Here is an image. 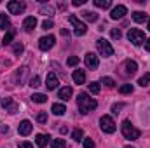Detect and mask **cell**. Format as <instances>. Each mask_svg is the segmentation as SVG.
<instances>
[{"mask_svg":"<svg viewBox=\"0 0 150 148\" xmlns=\"http://www.w3.org/2000/svg\"><path fill=\"white\" fill-rule=\"evenodd\" d=\"M77 103H79L80 113H89L91 110H94V108L98 106V103H96L93 98H89L86 92H80V94L77 96Z\"/></svg>","mask_w":150,"mask_h":148,"instance_id":"6da1fadb","label":"cell"},{"mask_svg":"<svg viewBox=\"0 0 150 148\" xmlns=\"http://www.w3.org/2000/svg\"><path fill=\"white\" fill-rule=\"evenodd\" d=\"M120 129H122V134H124V138L126 140H131V141H134V140H138L140 138V131L129 122V120H124L122 122V125H120Z\"/></svg>","mask_w":150,"mask_h":148,"instance_id":"7a4b0ae2","label":"cell"},{"mask_svg":"<svg viewBox=\"0 0 150 148\" xmlns=\"http://www.w3.org/2000/svg\"><path fill=\"white\" fill-rule=\"evenodd\" d=\"M100 127H101V131L103 132H107V134H112L115 132V122H113V118L110 115H103L101 118H100Z\"/></svg>","mask_w":150,"mask_h":148,"instance_id":"3957f363","label":"cell"},{"mask_svg":"<svg viewBox=\"0 0 150 148\" xmlns=\"http://www.w3.org/2000/svg\"><path fill=\"white\" fill-rule=\"evenodd\" d=\"M96 47H98V52H100L103 58H108V56H112L113 54V47L110 45V42L105 40V38L96 40Z\"/></svg>","mask_w":150,"mask_h":148,"instance_id":"277c9868","label":"cell"},{"mask_svg":"<svg viewBox=\"0 0 150 148\" xmlns=\"http://www.w3.org/2000/svg\"><path fill=\"white\" fill-rule=\"evenodd\" d=\"M127 38H129V42H133L134 45L145 44V33H143L142 30H138V28H131V30L127 32Z\"/></svg>","mask_w":150,"mask_h":148,"instance_id":"5b68a950","label":"cell"},{"mask_svg":"<svg viewBox=\"0 0 150 148\" xmlns=\"http://www.w3.org/2000/svg\"><path fill=\"white\" fill-rule=\"evenodd\" d=\"M68 21H70V23H72V26H74V33H75V35H86L87 26H86L82 21H79V18H77V16H70V18H68Z\"/></svg>","mask_w":150,"mask_h":148,"instance_id":"8992f818","label":"cell"},{"mask_svg":"<svg viewBox=\"0 0 150 148\" xmlns=\"http://www.w3.org/2000/svg\"><path fill=\"white\" fill-rule=\"evenodd\" d=\"M7 9H9L11 14H21V12L26 9V5H25L23 2H19V0H11V2L7 4Z\"/></svg>","mask_w":150,"mask_h":148,"instance_id":"52a82bcc","label":"cell"},{"mask_svg":"<svg viewBox=\"0 0 150 148\" xmlns=\"http://www.w3.org/2000/svg\"><path fill=\"white\" fill-rule=\"evenodd\" d=\"M84 61H86V65H87L91 70H96V68L100 66V59H98V56H96L94 52H87L86 58H84Z\"/></svg>","mask_w":150,"mask_h":148,"instance_id":"ba28073f","label":"cell"},{"mask_svg":"<svg viewBox=\"0 0 150 148\" xmlns=\"http://www.w3.org/2000/svg\"><path fill=\"white\" fill-rule=\"evenodd\" d=\"M54 42H56V38L52 35H47V37H42L38 40V47H40V51H49L54 45Z\"/></svg>","mask_w":150,"mask_h":148,"instance_id":"9c48e42d","label":"cell"},{"mask_svg":"<svg viewBox=\"0 0 150 148\" xmlns=\"http://www.w3.org/2000/svg\"><path fill=\"white\" fill-rule=\"evenodd\" d=\"M2 106L5 108V111H9V113H16V111L19 110V105H18L12 98H5V99L2 101Z\"/></svg>","mask_w":150,"mask_h":148,"instance_id":"30bf717a","label":"cell"},{"mask_svg":"<svg viewBox=\"0 0 150 148\" xmlns=\"http://www.w3.org/2000/svg\"><path fill=\"white\" fill-rule=\"evenodd\" d=\"M32 129H33V125H32L30 120H23V122H19V125H18V132H19L21 136H28V134L32 132Z\"/></svg>","mask_w":150,"mask_h":148,"instance_id":"8fae6325","label":"cell"},{"mask_svg":"<svg viewBox=\"0 0 150 148\" xmlns=\"http://www.w3.org/2000/svg\"><path fill=\"white\" fill-rule=\"evenodd\" d=\"M126 12H127L126 5H117V7H113V9H112V12H110V18H112V19H122Z\"/></svg>","mask_w":150,"mask_h":148,"instance_id":"7c38bea8","label":"cell"},{"mask_svg":"<svg viewBox=\"0 0 150 148\" xmlns=\"http://www.w3.org/2000/svg\"><path fill=\"white\" fill-rule=\"evenodd\" d=\"M58 77L54 73H47V80H45V87L49 89V91H54L56 87H58Z\"/></svg>","mask_w":150,"mask_h":148,"instance_id":"4fadbf2b","label":"cell"},{"mask_svg":"<svg viewBox=\"0 0 150 148\" xmlns=\"http://www.w3.org/2000/svg\"><path fill=\"white\" fill-rule=\"evenodd\" d=\"M35 26H37V19H35L33 16H28V18L23 21V28H25L26 32H33Z\"/></svg>","mask_w":150,"mask_h":148,"instance_id":"5bb4252c","label":"cell"},{"mask_svg":"<svg viewBox=\"0 0 150 148\" xmlns=\"http://www.w3.org/2000/svg\"><path fill=\"white\" fill-rule=\"evenodd\" d=\"M124 70H126V75H134V73H136V70H138V65H136V61H131V59H127V61L124 63Z\"/></svg>","mask_w":150,"mask_h":148,"instance_id":"9a60e30c","label":"cell"},{"mask_svg":"<svg viewBox=\"0 0 150 148\" xmlns=\"http://www.w3.org/2000/svg\"><path fill=\"white\" fill-rule=\"evenodd\" d=\"M72 92H74V89H72L70 85H67V87H61V91L58 92V98H61L63 101H68V99L72 98Z\"/></svg>","mask_w":150,"mask_h":148,"instance_id":"2e32d148","label":"cell"},{"mask_svg":"<svg viewBox=\"0 0 150 148\" xmlns=\"http://www.w3.org/2000/svg\"><path fill=\"white\" fill-rule=\"evenodd\" d=\"M72 77H74V82L77 84V85L86 84V72H84V70H75Z\"/></svg>","mask_w":150,"mask_h":148,"instance_id":"e0dca14e","label":"cell"},{"mask_svg":"<svg viewBox=\"0 0 150 148\" xmlns=\"http://www.w3.org/2000/svg\"><path fill=\"white\" fill-rule=\"evenodd\" d=\"M49 140H51V136H45V134H37V138H35V143H37L38 148H44L47 143H49Z\"/></svg>","mask_w":150,"mask_h":148,"instance_id":"ac0fdd59","label":"cell"},{"mask_svg":"<svg viewBox=\"0 0 150 148\" xmlns=\"http://www.w3.org/2000/svg\"><path fill=\"white\" fill-rule=\"evenodd\" d=\"M28 73H30V72H28V68H26V66H23V68L16 73V82L21 85V84L25 82V78H26V75H28Z\"/></svg>","mask_w":150,"mask_h":148,"instance_id":"d6986e66","label":"cell"},{"mask_svg":"<svg viewBox=\"0 0 150 148\" xmlns=\"http://www.w3.org/2000/svg\"><path fill=\"white\" fill-rule=\"evenodd\" d=\"M51 110H52L54 115H65V113H67V106L61 105V103H54V105L51 106Z\"/></svg>","mask_w":150,"mask_h":148,"instance_id":"ffe728a7","label":"cell"},{"mask_svg":"<svg viewBox=\"0 0 150 148\" xmlns=\"http://www.w3.org/2000/svg\"><path fill=\"white\" fill-rule=\"evenodd\" d=\"M80 14H82V18H84L86 21H89V23H93V21L98 19V14L93 12V11H84V12H80Z\"/></svg>","mask_w":150,"mask_h":148,"instance_id":"44dd1931","label":"cell"},{"mask_svg":"<svg viewBox=\"0 0 150 148\" xmlns=\"http://www.w3.org/2000/svg\"><path fill=\"white\" fill-rule=\"evenodd\" d=\"M72 140H74L75 143L84 141V132H82V129H74V131H72Z\"/></svg>","mask_w":150,"mask_h":148,"instance_id":"7402d4cb","label":"cell"},{"mask_svg":"<svg viewBox=\"0 0 150 148\" xmlns=\"http://www.w3.org/2000/svg\"><path fill=\"white\" fill-rule=\"evenodd\" d=\"M145 19H147V14H145V12H142V11L133 12V21H136V23H145Z\"/></svg>","mask_w":150,"mask_h":148,"instance_id":"603a6c76","label":"cell"},{"mask_svg":"<svg viewBox=\"0 0 150 148\" xmlns=\"http://www.w3.org/2000/svg\"><path fill=\"white\" fill-rule=\"evenodd\" d=\"M11 28V21L5 14H0V30H9Z\"/></svg>","mask_w":150,"mask_h":148,"instance_id":"cb8c5ba5","label":"cell"},{"mask_svg":"<svg viewBox=\"0 0 150 148\" xmlns=\"http://www.w3.org/2000/svg\"><path fill=\"white\" fill-rule=\"evenodd\" d=\"M14 35H16V32H14V30H9V32L5 33V37H4V40H2V44H4V45H9V44L12 42V38H14Z\"/></svg>","mask_w":150,"mask_h":148,"instance_id":"d4e9b609","label":"cell"},{"mask_svg":"<svg viewBox=\"0 0 150 148\" xmlns=\"http://www.w3.org/2000/svg\"><path fill=\"white\" fill-rule=\"evenodd\" d=\"M94 5L100 7V9H108L112 5V2L110 0H94Z\"/></svg>","mask_w":150,"mask_h":148,"instance_id":"484cf974","label":"cell"},{"mask_svg":"<svg viewBox=\"0 0 150 148\" xmlns=\"http://www.w3.org/2000/svg\"><path fill=\"white\" fill-rule=\"evenodd\" d=\"M32 101H33V103H45V101H47V96L37 92V94H33V96H32Z\"/></svg>","mask_w":150,"mask_h":148,"instance_id":"4316f807","label":"cell"},{"mask_svg":"<svg viewBox=\"0 0 150 148\" xmlns=\"http://www.w3.org/2000/svg\"><path fill=\"white\" fill-rule=\"evenodd\" d=\"M40 14H44V16H52V14H54V9H52L51 5H44V7H40Z\"/></svg>","mask_w":150,"mask_h":148,"instance_id":"83f0119b","label":"cell"},{"mask_svg":"<svg viewBox=\"0 0 150 148\" xmlns=\"http://www.w3.org/2000/svg\"><path fill=\"white\" fill-rule=\"evenodd\" d=\"M101 84H103L105 87H108V89H112L113 85H115L113 78H110V77H103V78H101Z\"/></svg>","mask_w":150,"mask_h":148,"instance_id":"f1b7e54d","label":"cell"},{"mask_svg":"<svg viewBox=\"0 0 150 148\" xmlns=\"http://www.w3.org/2000/svg\"><path fill=\"white\" fill-rule=\"evenodd\" d=\"M100 89H101V85H100L98 82H91V84H89V92L98 94V92H100Z\"/></svg>","mask_w":150,"mask_h":148,"instance_id":"f546056e","label":"cell"},{"mask_svg":"<svg viewBox=\"0 0 150 148\" xmlns=\"http://www.w3.org/2000/svg\"><path fill=\"white\" fill-rule=\"evenodd\" d=\"M52 148H67L65 140H63V138H59V140H52Z\"/></svg>","mask_w":150,"mask_h":148,"instance_id":"4dcf8cb0","label":"cell"},{"mask_svg":"<svg viewBox=\"0 0 150 148\" xmlns=\"http://www.w3.org/2000/svg\"><path fill=\"white\" fill-rule=\"evenodd\" d=\"M119 92H120V94H129V92H133V85H131V84H124V85L119 89Z\"/></svg>","mask_w":150,"mask_h":148,"instance_id":"1f68e13d","label":"cell"},{"mask_svg":"<svg viewBox=\"0 0 150 148\" xmlns=\"http://www.w3.org/2000/svg\"><path fill=\"white\" fill-rule=\"evenodd\" d=\"M37 122H40V124H45L47 122V113L45 111H38L37 113Z\"/></svg>","mask_w":150,"mask_h":148,"instance_id":"d6a6232c","label":"cell"},{"mask_svg":"<svg viewBox=\"0 0 150 148\" xmlns=\"http://www.w3.org/2000/svg\"><path fill=\"white\" fill-rule=\"evenodd\" d=\"M149 82H150V73H145L142 78H140V80H138V84H140V85H143V87H145Z\"/></svg>","mask_w":150,"mask_h":148,"instance_id":"836d02e7","label":"cell"},{"mask_svg":"<svg viewBox=\"0 0 150 148\" xmlns=\"http://www.w3.org/2000/svg\"><path fill=\"white\" fill-rule=\"evenodd\" d=\"M82 145H84V148H94V141H93L91 138H84Z\"/></svg>","mask_w":150,"mask_h":148,"instance_id":"e575fe53","label":"cell"},{"mask_svg":"<svg viewBox=\"0 0 150 148\" xmlns=\"http://www.w3.org/2000/svg\"><path fill=\"white\" fill-rule=\"evenodd\" d=\"M67 63H68V66H77V65H79V58H77V56H70Z\"/></svg>","mask_w":150,"mask_h":148,"instance_id":"d590c367","label":"cell"},{"mask_svg":"<svg viewBox=\"0 0 150 148\" xmlns=\"http://www.w3.org/2000/svg\"><path fill=\"white\" fill-rule=\"evenodd\" d=\"M110 35H112V38H113V40H119V38L122 37V33H120V30H119V28H115V30H112V32H110Z\"/></svg>","mask_w":150,"mask_h":148,"instance_id":"8d00e7d4","label":"cell"},{"mask_svg":"<svg viewBox=\"0 0 150 148\" xmlns=\"http://www.w3.org/2000/svg\"><path fill=\"white\" fill-rule=\"evenodd\" d=\"M30 85H32V87H38V85H40V77H38V75H35V77L30 80Z\"/></svg>","mask_w":150,"mask_h":148,"instance_id":"74e56055","label":"cell"},{"mask_svg":"<svg viewBox=\"0 0 150 148\" xmlns=\"http://www.w3.org/2000/svg\"><path fill=\"white\" fill-rule=\"evenodd\" d=\"M52 26H54V23H52V21H51V19H49V21H47V19H45V21H44V23H42V28H44V30H51V28H52Z\"/></svg>","mask_w":150,"mask_h":148,"instance_id":"f35d334b","label":"cell"},{"mask_svg":"<svg viewBox=\"0 0 150 148\" xmlns=\"http://www.w3.org/2000/svg\"><path fill=\"white\" fill-rule=\"evenodd\" d=\"M23 51H25V45L23 44H16L14 45V54H21Z\"/></svg>","mask_w":150,"mask_h":148,"instance_id":"ab89813d","label":"cell"},{"mask_svg":"<svg viewBox=\"0 0 150 148\" xmlns=\"http://www.w3.org/2000/svg\"><path fill=\"white\" fill-rule=\"evenodd\" d=\"M120 108H122V105H113V106H112V111H113V113H115V115H117V113H119V110H120Z\"/></svg>","mask_w":150,"mask_h":148,"instance_id":"60d3db41","label":"cell"},{"mask_svg":"<svg viewBox=\"0 0 150 148\" xmlns=\"http://www.w3.org/2000/svg\"><path fill=\"white\" fill-rule=\"evenodd\" d=\"M72 4H74L75 7H79V5H84V4H86V0H74Z\"/></svg>","mask_w":150,"mask_h":148,"instance_id":"b9f144b4","label":"cell"},{"mask_svg":"<svg viewBox=\"0 0 150 148\" xmlns=\"http://www.w3.org/2000/svg\"><path fill=\"white\" fill-rule=\"evenodd\" d=\"M19 148H33V145H32V143H26V141H25V143H21V145H19Z\"/></svg>","mask_w":150,"mask_h":148,"instance_id":"7bdbcfd3","label":"cell"},{"mask_svg":"<svg viewBox=\"0 0 150 148\" xmlns=\"http://www.w3.org/2000/svg\"><path fill=\"white\" fill-rule=\"evenodd\" d=\"M145 49L150 52V38H147V40H145Z\"/></svg>","mask_w":150,"mask_h":148,"instance_id":"ee69618b","label":"cell"},{"mask_svg":"<svg viewBox=\"0 0 150 148\" xmlns=\"http://www.w3.org/2000/svg\"><path fill=\"white\" fill-rule=\"evenodd\" d=\"M149 30H150V19H149Z\"/></svg>","mask_w":150,"mask_h":148,"instance_id":"f6af8a7d","label":"cell"},{"mask_svg":"<svg viewBox=\"0 0 150 148\" xmlns=\"http://www.w3.org/2000/svg\"><path fill=\"white\" fill-rule=\"evenodd\" d=\"M126 148H131V147H126Z\"/></svg>","mask_w":150,"mask_h":148,"instance_id":"bcb514c9","label":"cell"}]
</instances>
